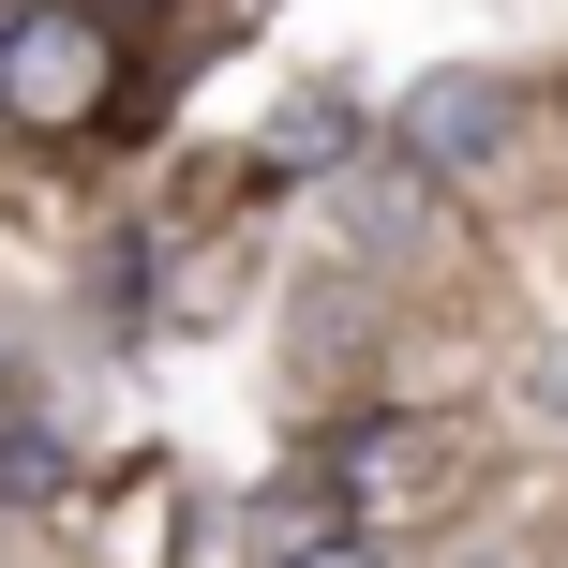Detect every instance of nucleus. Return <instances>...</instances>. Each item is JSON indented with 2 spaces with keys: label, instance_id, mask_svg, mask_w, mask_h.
Wrapping results in <instances>:
<instances>
[{
  "label": "nucleus",
  "instance_id": "1",
  "mask_svg": "<svg viewBox=\"0 0 568 568\" xmlns=\"http://www.w3.org/2000/svg\"><path fill=\"white\" fill-rule=\"evenodd\" d=\"M120 90V45L90 0H16L0 16V120H105Z\"/></svg>",
  "mask_w": 568,
  "mask_h": 568
},
{
  "label": "nucleus",
  "instance_id": "2",
  "mask_svg": "<svg viewBox=\"0 0 568 568\" xmlns=\"http://www.w3.org/2000/svg\"><path fill=\"white\" fill-rule=\"evenodd\" d=\"M494 135H509V75H419L404 90V150L419 165H494Z\"/></svg>",
  "mask_w": 568,
  "mask_h": 568
},
{
  "label": "nucleus",
  "instance_id": "3",
  "mask_svg": "<svg viewBox=\"0 0 568 568\" xmlns=\"http://www.w3.org/2000/svg\"><path fill=\"white\" fill-rule=\"evenodd\" d=\"M344 524H329V494H255V554L284 568V554H329Z\"/></svg>",
  "mask_w": 568,
  "mask_h": 568
},
{
  "label": "nucleus",
  "instance_id": "4",
  "mask_svg": "<svg viewBox=\"0 0 568 568\" xmlns=\"http://www.w3.org/2000/svg\"><path fill=\"white\" fill-rule=\"evenodd\" d=\"M329 150H344V105H300V120L270 135V165H329Z\"/></svg>",
  "mask_w": 568,
  "mask_h": 568
},
{
  "label": "nucleus",
  "instance_id": "5",
  "mask_svg": "<svg viewBox=\"0 0 568 568\" xmlns=\"http://www.w3.org/2000/svg\"><path fill=\"white\" fill-rule=\"evenodd\" d=\"M284 568H374V554H359V539H329V554H284Z\"/></svg>",
  "mask_w": 568,
  "mask_h": 568
},
{
  "label": "nucleus",
  "instance_id": "6",
  "mask_svg": "<svg viewBox=\"0 0 568 568\" xmlns=\"http://www.w3.org/2000/svg\"><path fill=\"white\" fill-rule=\"evenodd\" d=\"M0 419H16V359H0Z\"/></svg>",
  "mask_w": 568,
  "mask_h": 568
}]
</instances>
